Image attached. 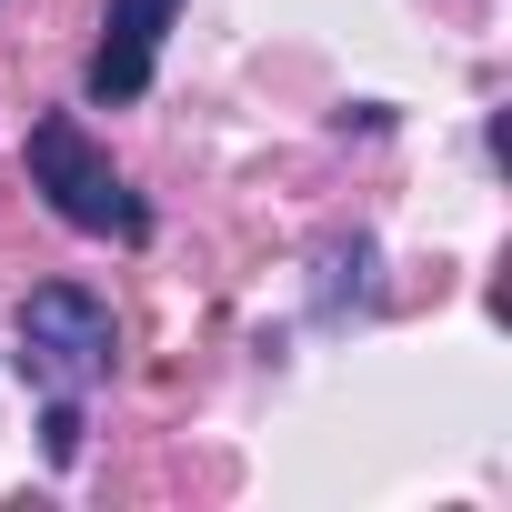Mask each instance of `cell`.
I'll return each mask as SVG.
<instances>
[{"mask_svg":"<svg viewBox=\"0 0 512 512\" xmlns=\"http://www.w3.org/2000/svg\"><path fill=\"white\" fill-rule=\"evenodd\" d=\"M31 191L71 221V231H111V241H151V211H141V191L111 171V151L71 121V111H51V121H31Z\"/></svg>","mask_w":512,"mask_h":512,"instance_id":"obj_1","label":"cell"},{"mask_svg":"<svg viewBox=\"0 0 512 512\" xmlns=\"http://www.w3.org/2000/svg\"><path fill=\"white\" fill-rule=\"evenodd\" d=\"M171 21H181V0H111V21H101V51H91L81 91H91L101 111H131V101L151 91V71H161Z\"/></svg>","mask_w":512,"mask_h":512,"instance_id":"obj_3","label":"cell"},{"mask_svg":"<svg viewBox=\"0 0 512 512\" xmlns=\"http://www.w3.org/2000/svg\"><path fill=\"white\" fill-rule=\"evenodd\" d=\"M111 352H121V332H111V302L101 292H81V282H41L31 302H21V372L41 382V392H91V382H111Z\"/></svg>","mask_w":512,"mask_h":512,"instance_id":"obj_2","label":"cell"}]
</instances>
